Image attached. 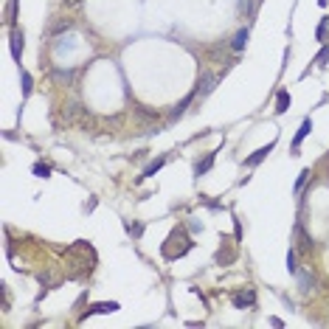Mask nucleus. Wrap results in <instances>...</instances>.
Wrapping results in <instances>:
<instances>
[{
    "label": "nucleus",
    "mask_w": 329,
    "mask_h": 329,
    "mask_svg": "<svg viewBox=\"0 0 329 329\" xmlns=\"http://www.w3.org/2000/svg\"><path fill=\"white\" fill-rule=\"evenodd\" d=\"M273 149H276V141H270L267 146H262V149H256L251 157H245V166H259V163H262V160H265L267 155H270Z\"/></svg>",
    "instance_id": "1"
},
{
    "label": "nucleus",
    "mask_w": 329,
    "mask_h": 329,
    "mask_svg": "<svg viewBox=\"0 0 329 329\" xmlns=\"http://www.w3.org/2000/svg\"><path fill=\"white\" fill-rule=\"evenodd\" d=\"M309 129H312V118H304L301 127H298V132H295V138H293V152L301 149V143H304V138L309 135Z\"/></svg>",
    "instance_id": "2"
},
{
    "label": "nucleus",
    "mask_w": 329,
    "mask_h": 329,
    "mask_svg": "<svg viewBox=\"0 0 329 329\" xmlns=\"http://www.w3.org/2000/svg\"><path fill=\"white\" fill-rule=\"evenodd\" d=\"M214 85H217V76H214V73H203L200 82H197V93H200V96H208L211 90H214Z\"/></svg>",
    "instance_id": "3"
},
{
    "label": "nucleus",
    "mask_w": 329,
    "mask_h": 329,
    "mask_svg": "<svg viewBox=\"0 0 329 329\" xmlns=\"http://www.w3.org/2000/svg\"><path fill=\"white\" fill-rule=\"evenodd\" d=\"M115 309H118L115 301H101V304H93V307L87 309L85 318H87V315H107V312H115Z\"/></svg>",
    "instance_id": "4"
},
{
    "label": "nucleus",
    "mask_w": 329,
    "mask_h": 329,
    "mask_svg": "<svg viewBox=\"0 0 329 329\" xmlns=\"http://www.w3.org/2000/svg\"><path fill=\"white\" fill-rule=\"evenodd\" d=\"M214 157H217V152H208L203 160H197V166H194V175H197V178H203V175L211 172V166H214Z\"/></svg>",
    "instance_id": "5"
},
{
    "label": "nucleus",
    "mask_w": 329,
    "mask_h": 329,
    "mask_svg": "<svg viewBox=\"0 0 329 329\" xmlns=\"http://www.w3.org/2000/svg\"><path fill=\"white\" fill-rule=\"evenodd\" d=\"M253 301H256V293H253V290H245V293H234V307H239V309L251 307Z\"/></svg>",
    "instance_id": "6"
},
{
    "label": "nucleus",
    "mask_w": 329,
    "mask_h": 329,
    "mask_svg": "<svg viewBox=\"0 0 329 329\" xmlns=\"http://www.w3.org/2000/svg\"><path fill=\"white\" fill-rule=\"evenodd\" d=\"M248 37H251V31L248 29H239L234 34V40H231V48L236 51V54H239V51H245V45H248Z\"/></svg>",
    "instance_id": "7"
},
{
    "label": "nucleus",
    "mask_w": 329,
    "mask_h": 329,
    "mask_svg": "<svg viewBox=\"0 0 329 329\" xmlns=\"http://www.w3.org/2000/svg\"><path fill=\"white\" fill-rule=\"evenodd\" d=\"M290 104H293V99H290V90H279V96H276V113H287L290 110Z\"/></svg>",
    "instance_id": "8"
},
{
    "label": "nucleus",
    "mask_w": 329,
    "mask_h": 329,
    "mask_svg": "<svg viewBox=\"0 0 329 329\" xmlns=\"http://www.w3.org/2000/svg\"><path fill=\"white\" fill-rule=\"evenodd\" d=\"M12 57H15V62L20 65V59H23V34L20 31L12 34Z\"/></svg>",
    "instance_id": "9"
},
{
    "label": "nucleus",
    "mask_w": 329,
    "mask_h": 329,
    "mask_svg": "<svg viewBox=\"0 0 329 329\" xmlns=\"http://www.w3.org/2000/svg\"><path fill=\"white\" fill-rule=\"evenodd\" d=\"M20 79H23V96L29 99V96H31V87H34V79H31V73L26 71V68H20Z\"/></svg>",
    "instance_id": "10"
},
{
    "label": "nucleus",
    "mask_w": 329,
    "mask_h": 329,
    "mask_svg": "<svg viewBox=\"0 0 329 329\" xmlns=\"http://www.w3.org/2000/svg\"><path fill=\"white\" fill-rule=\"evenodd\" d=\"M163 163H166V157H157L155 163H149V166H146V172H143L141 178H152L155 172H160V169H163Z\"/></svg>",
    "instance_id": "11"
},
{
    "label": "nucleus",
    "mask_w": 329,
    "mask_h": 329,
    "mask_svg": "<svg viewBox=\"0 0 329 329\" xmlns=\"http://www.w3.org/2000/svg\"><path fill=\"white\" fill-rule=\"evenodd\" d=\"M326 59H329V45H323V48L318 51V57H315L312 62L318 65V68H326Z\"/></svg>",
    "instance_id": "12"
},
{
    "label": "nucleus",
    "mask_w": 329,
    "mask_h": 329,
    "mask_svg": "<svg viewBox=\"0 0 329 329\" xmlns=\"http://www.w3.org/2000/svg\"><path fill=\"white\" fill-rule=\"evenodd\" d=\"M127 234L132 236V239H141V234H143V225H132V222H127Z\"/></svg>",
    "instance_id": "13"
},
{
    "label": "nucleus",
    "mask_w": 329,
    "mask_h": 329,
    "mask_svg": "<svg viewBox=\"0 0 329 329\" xmlns=\"http://www.w3.org/2000/svg\"><path fill=\"white\" fill-rule=\"evenodd\" d=\"M34 175L37 178H51V166L48 163H34Z\"/></svg>",
    "instance_id": "14"
},
{
    "label": "nucleus",
    "mask_w": 329,
    "mask_h": 329,
    "mask_svg": "<svg viewBox=\"0 0 329 329\" xmlns=\"http://www.w3.org/2000/svg\"><path fill=\"white\" fill-rule=\"evenodd\" d=\"M309 281H312L309 270H298V284H301V290H309Z\"/></svg>",
    "instance_id": "15"
},
{
    "label": "nucleus",
    "mask_w": 329,
    "mask_h": 329,
    "mask_svg": "<svg viewBox=\"0 0 329 329\" xmlns=\"http://www.w3.org/2000/svg\"><path fill=\"white\" fill-rule=\"evenodd\" d=\"M287 270H290V273H298V265H295V251H293V248L287 251Z\"/></svg>",
    "instance_id": "16"
},
{
    "label": "nucleus",
    "mask_w": 329,
    "mask_h": 329,
    "mask_svg": "<svg viewBox=\"0 0 329 329\" xmlns=\"http://www.w3.org/2000/svg\"><path fill=\"white\" fill-rule=\"evenodd\" d=\"M307 175H309V169H304V172L298 175V180H295V192H301V186L307 183Z\"/></svg>",
    "instance_id": "17"
},
{
    "label": "nucleus",
    "mask_w": 329,
    "mask_h": 329,
    "mask_svg": "<svg viewBox=\"0 0 329 329\" xmlns=\"http://www.w3.org/2000/svg\"><path fill=\"white\" fill-rule=\"evenodd\" d=\"M326 23H329V20H323L321 26H318V31H315V37H318V40H323V34H326Z\"/></svg>",
    "instance_id": "18"
},
{
    "label": "nucleus",
    "mask_w": 329,
    "mask_h": 329,
    "mask_svg": "<svg viewBox=\"0 0 329 329\" xmlns=\"http://www.w3.org/2000/svg\"><path fill=\"white\" fill-rule=\"evenodd\" d=\"M65 29H71V23H59L57 29H54V34H59V31H65Z\"/></svg>",
    "instance_id": "19"
},
{
    "label": "nucleus",
    "mask_w": 329,
    "mask_h": 329,
    "mask_svg": "<svg viewBox=\"0 0 329 329\" xmlns=\"http://www.w3.org/2000/svg\"><path fill=\"white\" fill-rule=\"evenodd\" d=\"M68 3H71V6H76V3H79V0H68Z\"/></svg>",
    "instance_id": "20"
}]
</instances>
